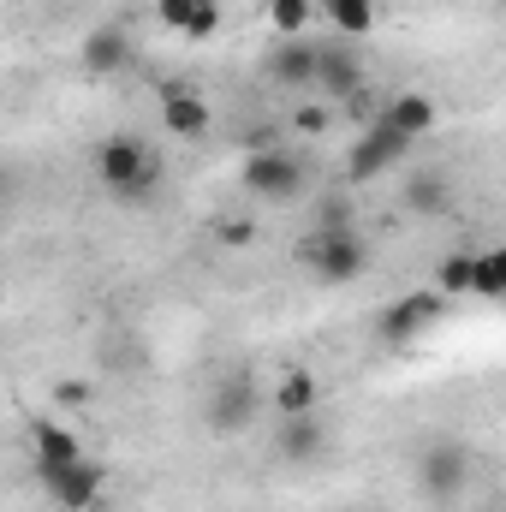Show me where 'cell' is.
<instances>
[{
	"mask_svg": "<svg viewBox=\"0 0 506 512\" xmlns=\"http://www.w3.org/2000/svg\"><path fill=\"white\" fill-rule=\"evenodd\" d=\"M96 179H102L108 197H120V203L131 209V203H149V197L161 191L167 167H161L155 143H143L137 131H114V137L96 149Z\"/></svg>",
	"mask_w": 506,
	"mask_h": 512,
	"instance_id": "cell-1",
	"label": "cell"
},
{
	"mask_svg": "<svg viewBox=\"0 0 506 512\" xmlns=\"http://www.w3.org/2000/svg\"><path fill=\"white\" fill-rule=\"evenodd\" d=\"M298 262L322 280V286H352V280H364V268H370V245H364V233L358 227H310V239L298 245Z\"/></svg>",
	"mask_w": 506,
	"mask_h": 512,
	"instance_id": "cell-2",
	"label": "cell"
},
{
	"mask_svg": "<svg viewBox=\"0 0 506 512\" xmlns=\"http://www.w3.org/2000/svg\"><path fill=\"white\" fill-rule=\"evenodd\" d=\"M471 471H477V453L459 441V435H435L417 459V483L435 507H453L465 489H471Z\"/></svg>",
	"mask_w": 506,
	"mask_h": 512,
	"instance_id": "cell-3",
	"label": "cell"
},
{
	"mask_svg": "<svg viewBox=\"0 0 506 512\" xmlns=\"http://www.w3.org/2000/svg\"><path fill=\"white\" fill-rule=\"evenodd\" d=\"M256 411H262V387H256L251 370L221 376V382L209 387V399H203V423H209L215 435H245L256 423Z\"/></svg>",
	"mask_w": 506,
	"mask_h": 512,
	"instance_id": "cell-4",
	"label": "cell"
},
{
	"mask_svg": "<svg viewBox=\"0 0 506 512\" xmlns=\"http://www.w3.org/2000/svg\"><path fill=\"white\" fill-rule=\"evenodd\" d=\"M36 483L48 489V501L60 512H90V507H102V495H108V465L84 453V459H72V465L36 471Z\"/></svg>",
	"mask_w": 506,
	"mask_h": 512,
	"instance_id": "cell-5",
	"label": "cell"
},
{
	"mask_svg": "<svg viewBox=\"0 0 506 512\" xmlns=\"http://www.w3.org/2000/svg\"><path fill=\"white\" fill-rule=\"evenodd\" d=\"M239 179H245V191H251L256 203H292L304 191V155H292V149H256V155H245Z\"/></svg>",
	"mask_w": 506,
	"mask_h": 512,
	"instance_id": "cell-6",
	"label": "cell"
},
{
	"mask_svg": "<svg viewBox=\"0 0 506 512\" xmlns=\"http://www.w3.org/2000/svg\"><path fill=\"white\" fill-rule=\"evenodd\" d=\"M399 161H411V137H399L393 126L370 120V126L358 131V143L346 149V185H370V179H381Z\"/></svg>",
	"mask_w": 506,
	"mask_h": 512,
	"instance_id": "cell-7",
	"label": "cell"
},
{
	"mask_svg": "<svg viewBox=\"0 0 506 512\" xmlns=\"http://www.w3.org/2000/svg\"><path fill=\"white\" fill-rule=\"evenodd\" d=\"M447 316V298L441 292H405V298H393V304H381V316H376V340L381 346H411L429 322H441Z\"/></svg>",
	"mask_w": 506,
	"mask_h": 512,
	"instance_id": "cell-8",
	"label": "cell"
},
{
	"mask_svg": "<svg viewBox=\"0 0 506 512\" xmlns=\"http://www.w3.org/2000/svg\"><path fill=\"white\" fill-rule=\"evenodd\" d=\"M316 66H322V42H316V36H286V42L268 48V60H262L268 84H286V90H310V84H316Z\"/></svg>",
	"mask_w": 506,
	"mask_h": 512,
	"instance_id": "cell-9",
	"label": "cell"
},
{
	"mask_svg": "<svg viewBox=\"0 0 506 512\" xmlns=\"http://www.w3.org/2000/svg\"><path fill=\"white\" fill-rule=\"evenodd\" d=\"M78 66L90 72V78H114V72H126L131 66V30L120 18H102L84 42H78Z\"/></svg>",
	"mask_w": 506,
	"mask_h": 512,
	"instance_id": "cell-10",
	"label": "cell"
},
{
	"mask_svg": "<svg viewBox=\"0 0 506 512\" xmlns=\"http://www.w3.org/2000/svg\"><path fill=\"white\" fill-rule=\"evenodd\" d=\"M370 84V72H364V60L352 54V42H322V66H316V84L310 90H322L328 102H346V96H358Z\"/></svg>",
	"mask_w": 506,
	"mask_h": 512,
	"instance_id": "cell-11",
	"label": "cell"
},
{
	"mask_svg": "<svg viewBox=\"0 0 506 512\" xmlns=\"http://www.w3.org/2000/svg\"><path fill=\"white\" fill-rule=\"evenodd\" d=\"M322 447H328V423H322L316 411H304V417H280L274 453H280L286 465H316V459H322Z\"/></svg>",
	"mask_w": 506,
	"mask_h": 512,
	"instance_id": "cell-12",
	"label": "cell"
},
{
	"mask_svg": "<svg viewBox=\"0 0 506 512\" xmlns=\"http://www.w3.org/2000/svg\"><path fill=\"white\" fill-rule=\"evenodd\" d=\"M376 120H381V126H393L399 137H411V143H417V137H429V131H435L441 108H435L423 90H399V96H387V102L376 108Z\"/></svg>",
	"mask_w": 506,
	"mask_h": 512,
	"instance_id": "cell-13",
	"label": "cell"
},
{
	"mask_svg": "<svg viewBox=\"0 0 506 512\" xmlns=\"http://www.w3.org/2000/svg\"><path fill=\"white\" fill-rule=\"evenodd\" d=\"M72 459H84V441H78L66 423L36 417V423H30V465H36V471H54V465H72Z\"/></svg>",
	"mask_w": 506,
	"mask_h": 512,
	"instance_id": "cell-14",
	"label": "cell"
},
{
	"mask_svg": "<svg viewBox=\"0 0 506 512\" xmlns=\"http://www.w3.org/2000/svg\"><path fill=\"white\" fill-rule=\"evenodd\" d=\"M161 120L173 137H203V131L215 126V108L197 96V90H185V84H167L161 90Z\"/></svg>",
	"mask_w": 506,
	"mask_h": 512,
	"instance_id": "cell-15",
	"label": "cell"
},
{
	"mask_svg": "<svg viewBox=\"0 0 506 512\" xmlns=\"http://www.w3.org/2000/svg\"><path fill=\"white\" fill-rule=\"evenodd\" d=\"M399 203H405L411 215H423V221H441V215L453 209V185H447V173H435V167H411Z\"/></svg>",
	"mask_w": 506,
	"mask_h": 512,
	"instance_id": "cell-16",
	"label": "cell"
},
{
	"mask_svg": "<svg viewBox=\"0 0 506 512\" xmlns=\"http://www.w3.org/2000/svg\"><path fill=\"white\" fill-rule=\"evenodd\" d=\"M268 405L280 411V417H304V411H316L322 405V382H316V370H286L274 393H268Z\"/></svg>",
	"mask_w": 506,
	"mask_h": 512,
	"instance_id": "cell-17",
	"label": "cell"
},
{
	"mask_svg": "<svg viewBox=\"0 0 506 512\" xmlns=\"http://www.w3.org/2000/svg\"><path fill=\"white\" fill-rule=\"evenodd\" d=\"M328 24H334V36L340 42H358V36H370L376 30V0H310Z\"/></svg>",
	"mask_w": 506,
	"mask_h": 512,
	"instance_id": "cell-18",
	"label": "cell"
},
{
	"mask_svg": "<svg viewBox=\"0 0 506 512\" xmlns=\"http://www.w3.org/2000/svg\"><path fill=\"white\" fill-rule=\"evenodd\" d=\"M262 18L280 30V42L286 36H310V18H316V6L310 0H262Z\"/></svg>",
	"mask_w": 506,
	"mask_h": 512,
	"instance_id": "cell-19",
	"label": "cell"
},
{
	"mask_svg": "<svg viewBox=\"0 0 506 512\" xmlns=\"http://www.w3.org/2000/svg\"><path fill=\"white\" fill-rule=\"evenodd\" d=\"M471 292L501 298L506 292V251H471Z\"/></svg>",
	"mask_w": 506,
	"mask_h": 512,
	"instance_id": "cell-20",
	"label": "cell"
},
{
	"mask_svg": "<svg viewBox=\"0 0 506 512\" xmlns=\"http://www.w3.org/2000/svg\"><path fill=\"white\" fill-rule=\"evenodd\" d=\"M435 292H441L447 304L471 292V251H453L447 262H441V274H435Z\"/></svg>",
	"mask_w": 506,
	"mask_h": 512,
	"instance_id": "cell-21",
	"label": "cell"
},
{
	"mask_svg": "<svg viewBox=\"0 0 506 512\" xmlns=\"http://www.w3.org/2000/svg\"><path fill=\"white\" fill-rule=\"evenodd\" d=\"M215 30H221V6H191V18H185L179 36H185V42H209Z\"/></svg>",
	"mask_w": 506,
	"mask_h": 512,
	"instance_id": "cell-22",
	"label": "cell"
},
{
	"mask_svg": "<svg viewBox=\"0 0 506 512\" xmlns=\"http://www.w3.org/2000/svg\"><path fill=\"white\" fill-rule=\"evenodd\" d=\"M310 221H316L322 233H328V227H358V221H352V203H346V197H322Z\"/></svg>",
	"mask_w": 506,
	"mask_h": 512,
	"instance_id": "cell-23",
	"label": "cell"
},
{
	"mask_svg": "<svg viewBox=\"0 0 506 512\" xmlns=\"http://www.w3.org/2000/svg\"><path fill=\"white\" fill-rule=\"evenodd\" d=\"M340 108H346V114H352L358 126H370V120H376V108H381V96L370 90V84H364V90H358V96H346Z\"/></svg>",
	"mask_w": 506,
	"mask_h": 512,
	"instance_id": "cell-24",
	"label": "cell"
},
{
	"mask_svg": "<svg viewBox=\"0 0 506 512\" xmlns=\"http://www.w3.org/2000/svg\"><path fill=\"white\" fill-rule=\"evenodd\" d=\"M54 405H66V411L90 405V382H54Z\"/></svg>",
	"mask_w": 506,
	"mask_h": 512,
	"instance_id": "cell-25",
	"label": "cell"
},
{
	"mask_svg": "<svg viewBox=\"0 0 506 512\" xmlns=\"http://www.w3.org/2000/svg\"><path fill=\"white\" fill-rule=\"evenodd\" d=\"M155 18H161L167 30H185V18H191V0H155Z\"/></svg>",
	"mask_w": 506,
	"mask_h": 512,
	"instance_id": "cell-26",
	"label": "cell"
},
{
	"mask_svg": "<svg viewBox=\"0 0 506 512\" xmlns=\"http://www.w3.org/2000/svg\"><path fill=\"white\" fill-rule=\"evenodd\" d=\"M328 120H334L328 108H298V131H304V137H322V131H328Z\"/></svg>",
	"mask_w": 506,
	"mask_h": 512,
	"instance_id": "cell-27",
	"label": "cell"
},
{
	"mask_svg": "<svg viewBox=\"0 0 506 512\" xmlns=\"http://www.w3.org/2000/svg\"><path fill=\"white\" fill-rule=\"evenodd\" d=\"M215 239H221V245H251V221H221Z\"/></svg>",
	"mask_w": 506,
	"mask_h": 512,
	"instance_id": "cell-28",
	"label": "cell"
},
{
	"mask_svg": "<svg viewBox=\"0 0 506 512\" xmlns=\"http://www.w3.org/2000/svg\"><path fill=\"white\" fill-rule=\"evenodd\" d=\"M6 191H12V173H6V167H0V197H6Z\"/></svg>",
	"mask_w": 506,
	"mask_h": 512,
	"instance_id": "cell-29",
	"label": "cell"
},
{
	"mask_svg": "<svg viewBox=\"0 0 506 512\" xmlns=\"http://www.w3.org/2000/svg\"><path fill=\"white\" fill-rule=\"evenodd\" d=\"M191 6H221V0H191Z\"/></svg>",
	"mask_w": 506,
	"mask_h": 512,
	"instance_id": "cell-30",
	"label": "cell"
}]
</instances>
